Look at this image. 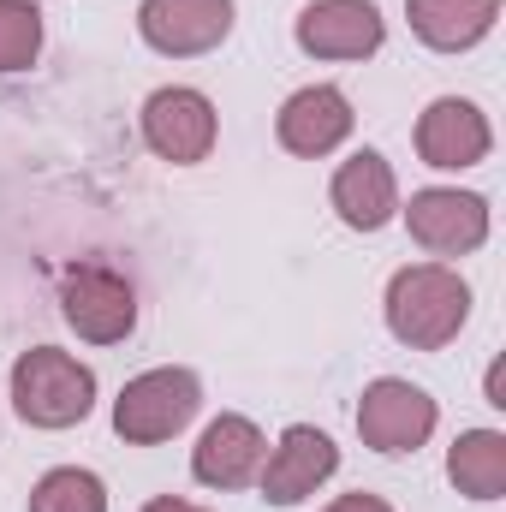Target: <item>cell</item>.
Here are the masks:
<instances>
[{
    "mask_svg": "<svg viewBox=\"0 0 506 512\" xmlns=\"http://www.w3.org/2000/svg\"><path fill=\"white\" fill-rule=\"evenodd\" d=\"M471 316V286L447 262H411L387 280V328L411 352H441Z\"/></svg>",
    "mask_w": 506,
    "mask_h": 512,
    "instance_id": "cell-1",
    "label": "cell"
},
{
    "mask_svg": "<svg viewBox=\"0 0 506 512\" xmlns=\"http://www.w3.org/2000/svg\"><path fill=\"white\" fill-rule=\"evenodd\" d=\"M12 405L30 429H72L96 405V370L60 346H30L12 364Z\"/></svg>",
    "mask_w": 506,
    "mask_h": 512,
    "instance_id": "cell-2",
    "label": "cell"
},
{
    "mask_svg": "<svg viewBox=\"0 0 506 512\" xmlns=\"http://www.w3.org/2000/svg\"><path fill=\"white\" fill-rule=\"evenodd\" d=\"M203 411V382L179 364H161V370H143L120 387L114 399V429L126 447H161L173 441L191 417Z\"/></svg>",
    "mask_w": 506,
    "mask_h": 512,
    "instance_id": "cell-3",
    "label": "cell"
},
{
    "mask_svg": "<svg viewBox=\"0 0 506 512\" xmlns=\"http://www.w3.org/2000/svg\"><path fill=\"white\" fill-rule=\"evenodd\" d=\"M60 316L90 346H120L137 328V292L108 262H72L60 274Z\"/></svg>",
    "mask_w": 506,
    "mask_h": 512,
    "instance_id": "cell-4",
    "label": "cell"
},
{
    "mask_svg": "<svg viewBox=\"0 0 506 512\" xmlns=\"http://www.w3.org/2000/svg\"><path fill=\"white\" fill-rule=\"evenodd\" d=\"M215 131H221L215 102H209L203 90H191V84H167V90H155V96L143 102V143H149L161 161H173V167L209 161Z\"/></svg>",
    "mask_w": 506,
    "mask_h": 512,
    "instance_id": "cell-5",
    "label": "cell"
},
{
    "mask_svg": "<svg viewBox=\"0 0 506 512\" xmlns=\"http://www.w3.org/2000/svg\"><path fill=\"white\" fill-rule=\"evenodd\" d=\"M405 227L429 256H471L489 239V197L459 191V185H429L411 191L405 203Z\"/></svg>",
    "mask_w": 506,
    "mask_h": 512,
    "instance_id": "cell-6",
    "label": "cell"
},
{
    "mask_svg": "<svg viewBox=\"0 0 506 512\" xmlns=\"http://www.w3.org/2000/svg\"><path fill=\"white\" fill-rule=\"evenodd\" d=\"M435 399L423 393V387L399 382V376H381V382L364 387V399H358V435H364V447H376V453H417L429 435H435Z\"/></svg>",
    "mask_w": 506,
    "mask_h": 512,
    "instance_id": "cell-7",
    "label": "cell"
},
{
    "mask_svg": "<svg viewBox=\"0 0 506 512\" xmlns=\"http://www.w3.org/2000/svg\"><path fill=\"white\" fill-rule=\"evenodd\" d=\"M334 471H340V447H334L316 423H292V429L280 435V447L262 459L256 483H262V501L298 507V501H310Z\"/></svg>",
    "mask_w": 506,
    "mask_h": 512,
    "instance_id": "cell-8",
    "label": "cell"
},
{
    "mask_svg": "<svg viewBox=\"0 0 506 512\" xmlns=\"http://www.w3.org/2000/svg\"><path fill=\"white\" fill-rule=\"evenodd\" d=\"M387 42L376 0H310L298 12V48L310 60H370Z\"/></svg>",
    "mask_w": 506,
    "mask_h": 512,
    "instance_id": "cell-9",
    "label": "cell"
},
{
    "mask_svg": "<svg viewBox=\"0 0 506 512\" xmlns=\"http://www.w3.org/2000/svg\"><path fill=\"white\" fill-rule=\"evenodd\" d=\"M137 30L155 54L167 60H191L227 42L233 30V0H143L137 6Z\"/></svg>",
    "mask_w": 506,
    "mask_h": 512,
    "instance_id": "cell-10",
    "label": "cell"
},
{
    "mask_svg": "<svg viewBox=\"0 0 506 512\" xmlns=\"http://www.w3.org/2000/svg\"><path fill=\"white\" fill-rule=\"evenodd\" d=\"M495 149V131H489V114L465 96H441L423 108L417 120V155L423 167H441V173H465L477 161H489Z\"/></svg>",
    "mask_w": 506,
    "mask_h": 512,
    "instance_id": "cell-11",
    "label": "cell"
},
{
    "mask_svg": "<svg viewBox=\"0 0 506 512\" xmlns=\"http://www.w3.org/2000/svg\"><path fill=\"white\" fill-rule=\"evenodd\" d=\"M352 126H358V114H352L346 90H334V84H310V90L286 96V108L274 114L280 149H292V155H304V161L334 155V149L352 137Z\"/></svg>",
    "mask_w": 506,
    "mask_h": 512,
    "instance_id": "cell-12",
    "label": "cell"
},
{
    "mask_svg": "<svg viewBox=\"0 0 506 512\" xmlns=\"http://www.w3.org/2000/svg\"><path fill=\"white\" fill-rule=\"evenodd\" d=\"M262 459H268L262 429H256L251 417H239V411H221L197 435V447H191V477L203 489H251Z\"/></svg>",
    "mask_w": 506,
    "mask_h": 512,
    "instance_id": "cell-13",
    "label": "cell"
},
{
    "mask_svg": "<svg viewBox=\"0 0 506 512\" xmlns=\"http://www.w3.org/2000/svg\"><path fill=\"white\" fill-rule=\"evenodd\" d=\"M328 197H334V215L352 233H381L399 215V179H393V167L381 161L376 149L346 155L340 173H334V185H328Z\"/></svg>",
    "mask_w": 506,
    "mask_h": 512,
    "instance_id": "cell-14",
    "label": "cell"
},
{
    "mask_svg": "<svg viewBox=\"0 0 506 512\" xmlns=\"http://www.w3.org/2000/svg\"><path fill=\"white\" fill-rule=\"evenodd\" d=\"M405 18H411V30H417L423 48L465 54V48H477L495 30L501 0H405Z\"/></svg>",
    "mask_w": 506,
    "mask_h": 512,
    "instance_id": "cell-15",
    "label": "cell"
},
{
    "mask_svg": "<svg viewBox=\"0 0 506 512\" xmlns=\"http://www.w3.org/2000/svg\"><path fill=\"white\" fill-rule=\"evenodd\" d=\"M447 477L471 501H501L506 495V435L501 429H465L447 453Z\"/></svg>",
    "mask_w": 506,
    "mask_h": 512,
    "instance_id": "cell-16",
    "label": "cell"
},
{
    "mask_svg": "<svg viewBox=\"0 0 506 512\" xmlns=\"http://www.w3.org/2000/svg\"><path fill=\"white\" fill-rule=\"evenodd\" d=\"M30 512H108V489H102L96 471L60 465L30 489Z\"/></svg>",
    "mask_w": 506,
    "mask_h": 512,
    "instance_id": "cell-17",
    "label": "cell"
},
{
    "mask_svg": "<svg viewBox=\"0 0 506 512\" xmlns=\"http://www.w3.org/2000/svg\"><path fill=\"white\" fill-rule=\"evenodd\" d=\"M36 54H42L36 0H0V72H24Z\"/></svg>",
    "mask_w": 506,
    "mask_h": 512,
    "instance_id": "cell-18",
    "label": "cell"
},
{
    "mask_svg": "<svg viewBox=\"0 0 506 512\" xmlns=\"http://www.w3.org/2000/svg\"><path fill=\"white\" fill-rule=\"evenodd\" d=\"M322 512H393V507H387L381 495H364V489H358V495H340L334 507H322Z\"/></svg>",
    "mask_w": 506,
    "mask_h": 512,
    "instance_id": "cell-19",
    "label": "cell"
},
{
    "mask_svg": "<svg viewBox=\"0 0 506 512\" xmlns=\"http://www.w3.org/2000/svg\"><path fill=\"white\" fill-rule=\"evenodd\" d=\"M143 512H203V507H191V501H179V495H161V501H149Z\"/></svg>",
    "mask_w": 506,
    "mask_h": 512,
    "instance_id": "cell-20",
    "label": "cell"
}]
</instances>
